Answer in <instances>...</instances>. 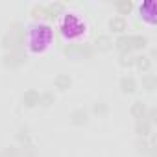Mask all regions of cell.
<instances>
[{"instance_id": "cell-12", "label": "cell", "mask_w": 157, "mask_h": 157, "mask_svg": "<svg viewBox=\"0 0 157 157\" xmlns=\"http://www.w3.org/2000/svg\"><path fill=\"white\" fill-rule=\"evenodd\" d=\"M135 133H137L139 139H148V137L151 135V124H150L146 118L137 120V122H135Z\"/></svg>"}, {"instance_id": "cell-9", "label": "cell", "mask_w": 157, "mask_h": 157, "mask_svg": "<svg viewBox=\"0 0 157 157\" xmlns=\"http://www.w3.org/2000/svg\"><path fill=\"white\" fill-rule=\"evenodd\" d=\"M146 111H148V107H146V104L140 102V100H135V102L131 104V107H129V115H131L135 120L146 118Z\"/></svg>"}, {"instance_id": "cell-22", "label": "cell", "mask_w": 157, "mask_h": 157, "mask_svg": "<svg viewBox=\"0 0 157 157\" xmlns=\"http://www.w3.org/2000/svg\"><path fill=\"white\" fill-rule=\"evenodd\" d=\"M135 146H137L139 153H142V155H148V153H150V150H155V148H151V146H150V142H148L146 139H139V140L135 142Z\"/></svg>"}, {"instance_id": "cell-20", "label": "cell", "mask_w": 157, "mask_h": 157, "mask_svg": "<svg viewBox=\"0 0 157 157\" xmlns=\"http://www.w3.org/2000/svg\"><path fill=\"white\" fill-rule=\"evenodd\" d=\"M56 104V94L46 91V93H41V98H39V105L43 107H52Z\"/></svg>"}, {"instance_id": "cell-17", "label": "cell", "mask_w": 157, "mask_h": 157, "mask_svg": "<svg viewBox=\"0 0 157 157\" xmlns=\"http://www.w3.org/2000/svg\"><path fill=\"white\" fill-rule=\"evenodd\" d=\"M96 117H105L107 113H109V104L105 102V100H96L94 104H93V109H91Z\"/></svg>"}, {"instance_id": "cell-19", "label": "cell", "mask_w": 157, "mask_h": 157, "mask_svg": "<svg viewBox=\"0 0 157 157\" xmlns=\"http://www.w3.org/2000/svg\"><path fill=\"white\" fill-rule=\"evenodd\" d=\"M15 137H17V140H19L22 146L32 142V133H30V128H26V126H24V128H19V131H17Z\"/></svg>"}, {"instance_id": "cell-1", "label": "cell", "mask_w": 157, "mask_h": 157, "mask_svg": "<svg viewBox=\"0 0 157 157\" xmlns=\"http://www.w3.org/2000/svg\"><path fill=\"white\" fill-rule=\"evenodd\" d=\"M2 63L6 68H19L26 63V54L22 50H11V52H6L4 57H2Z\"/></svg>"}, {"instance_id": "cell-21", "label": "cell", "mask_w": 157, "mask_h": 157, "mask_svg": "<svg viewBox=\"0 0 157 157\" xmlns=\"http://www.w3.org/2000/svg\"><path fill=\"white\" fill-rule=\"evenodd\" d=\"M63 4H59V2H56V4H50V6H46V13H48V19H56L61 11H63Z\"/></svg>"}, {"instance_id": "cell-25", "label": "cell", "mask_w": 157, "mask_h": 157, "mask_svg": "<svg viewBox=\"0 0 157 157\" xmlns=\"http://www.w3.org/2000/svg\"><path fill=\"white\" fill-rule=\"evenodd\" d=\"M2 157H21V148L17 146H8L2 153Z\"/></svg>"}, {"instance_id": "cell-18", "label": "cell", "mask_w": 157, "mask_h": 157, "mask_svg": "<svg viewBox=\"0 0 157 157\" xmlns=\"http://www.w3.org/2000/svg\"><path fill=\"white\" fill-rule=\"evenodd\" d=\"M118 65L124 67V68H133L135 67V56L133 54H120L118 56Z\"/></svg>"}, {"instance_id": "cell-14", "label": "cell", "mask_w": 157, "mask_h": 157, "mask_svg": "<svg viewBox=\"0 0 157 157\" xmlns=\"http://www.w3.org/2000/svg\"><path fill=\"white\" fill-rule=\"evenodd\" d=\"M129 43H131V52L137 50V52H142L146 46H148V37L144 35H129Z\"/></svg>"}, {"instance_id": "cell-5", "label": "cell", "mask_w": 157, "mask_h": 157, "mask_svg": "<svg viewBox=\"0 0 157 157\" xmlns=\"http://www.w3.org/2000/svg\"><path fill=\"white\" fill-rule=\"evenodd\" d=\"M109 30L113 32V33H117V35H124L126 33V30H128V22H126V19L124 17H111L109 19Z\"/></svg>"}, {"instance_id": "cell-15", "label": "cell", "mask_w": 157, "mask_h": 157, "mask_svg": "<svg viewBox=\"0 0 157 157\" xmlns=\"http://www.w3.org/2000/svg\"><path fill=\"white\" fill-rule=\"evenodd\" d=\"M155 89H157V78L153 74H144L142 76V91L153 93Z\"/></svg>"}, {"instance_id": "cell-6", "label": "cell", "mask_w": 157, "mask_h": 157, "mask_svg": "<svg viewBox=\"0 0 157 157\" xmlns=\"http://www.w3.org/2000/svg\"><path fill=\"white\" fill-rule=\"evenodd\" d=\"M118 87L124 94H133L137 93V82H135V78L133 76H122L120 78V82H118Z\"/></svg>"}, {"instance_id": "cell-13", "label": "cell", "mask_w": 157, "mask_h": 157, "mask_svg": "<svg viewBox=\"0 0 157 157\" xmlns=\"http://www.w3.org/2000/svg\"><path fill=\"white\" fill-rule=\"evenodd\" d=\"M135 68L140 70V72H150V68H151V59H150V56H146V54L135 56Z\"/></svg>"}, {"instance_id": "cell-24", "label": "cell", "mask_w": 157, "mask_h": 157, "mask_svg": "<svg viewBox=\"0 0 157 157\" xmlns=\"http://www.w3.org/2000/svg\"><path fill=\"white\" fill-rule=\"evenodd\" d=\"M21 155H24V157H35V146H33V142L24 144L21 148Z\"/></svg>"}, {"instance_id": "cell-8", "label": "cell", "mask_w": 157, "mask_h": 157, "mask_svg": "<svg viewBox=\"0 0 157 157\" xmlns=\"http://www.w3.org/2000/svg\"><path fill=\"white\" fill-rule=\"evenodd\" d=\"M94 52L98 50V52H109V50H113V39H111V35H98L96 37V41H94Z\"/></svg>"}, {"instance_id": "cell-16", "label": "cell", "mask_w": 157, "mask_h": 157, "mask_svg": "<svg viewBox=\"0 0 157 157\" xmlns=\"http://www.w3.org/2000/svg\"><path fill=\"white\" fill-rule=\"evenodd\" d=\"M113 6L117 8V11H118V17H122V15H128V13L133 10V2H131V0H117V2H115Z\"/></svg>"}, {"instance_id": "cell-26", "label": "cell", "mask_w": 157, "mask_h": 157, "mask_svg": "<svg viewBox=\"0 0 157 157\" xmlns=\"http://www.w3.org/2000/svg\"><path fill=\"white\" fill-rule=\"evenodd\" d=\"M146 120H148L151 126L157 122V109H155V107H150V109L146 111Z\"/></svg>"}, {"instance_id": "cell-7", "label": "cell", "mask_w": 157, "mask_h": 157, "mask_svg": "<svg viewBox=\"0 0 157 157\" xmlns=\"http://www.w3.org/2000/svg\"><path fill=\"white\" fill-rule=\"evenodd\" d=\"M54 87L59 91V93H67L70 87H72V78L68 74H57L54 78Z\"/></svg>"}, {"instance_id": "cell-23", "label": "cell", "mask_w": 157, "mask_h": 157, "mask_svg": "<svg viewBox=\"0 0 157 157\" xmlns=\"http://www.w3.org/2000/svg\"><path fill=\"white\" fill-rule=\"evenodd\" d=\"M32 17H35V19H48L46 6H33L32 8Z\"/></svg>"}, {"instance_id": "cell-3", "label": "cell", "mask_w": 157, "mask_h": 157, "mask_svg": "<svg viewBox=\"0 0 157 157\" xmlns=\"http://www.w3.org/2000/svg\"><path fill=\"white\" fill-rule=\"evenodd\" d=\"M68 120H70V124L76 126V128H83V126L89 124V111H85L83 107H78V109H74V111L70 113Z\"/></svg>"}, {"instance_id": "cell-10", "label": "cell", "mask_w": 157, "mask_h": 157, "mask_svg": "<svg viewBox=\"0 0 157 157\" xmlns=\"http://www.w3.org/2000/svg\"><path fill=\"white\" fill-rule=\"evenodd\" d=\"M140 17L146 19L148 24L155 22V2H144L140 6Z\"/></svg>"}, {"instance_id": "cell-11", "label": "cell", "mask_w": 157, "mask_h": 157, "mask_svg": "<svg viewBox=\"0 0 157 157\" xmlns=\"http://www.w3.org/2000/svg\"><path fill=\"white\" fill-rule=\"evenodd\" d=\"M113 48H117L120 54H131V43H129V35H118L115 41H113Z\"/></svg>"}, {"instance_id": "cell-4", "label": "cell", "mask_w": 157, "mask_h": 157, "mask_svg": "<svg viewBox=\"0 0 157 157\" xmlns=\"http://www.w3.org/2000/svg\"><path fill=\"white\" fill-rule=\"evenodd\" d=\"M39 98H41V93H39V91H35V89H28V91H24V94H22L21 102H22V105H24V107L33 109V107H37V105H39Z\"/></svg>"}, {"instance_id": "cell-2", "label": "cell", "mask_w": 157, "mask_h": 157, "mask_svg": "<svg viewBox=\"0 0 157 157\" xmlns=\"http://www.w3.org/2000/svg\"><path fill=\"white\" fill-rule=\"evenodd\" d=\"M67 56L70 57H83V59H89L94 56V48L93 44H70L63 50Z\"/></svg>"}]
</instances>
